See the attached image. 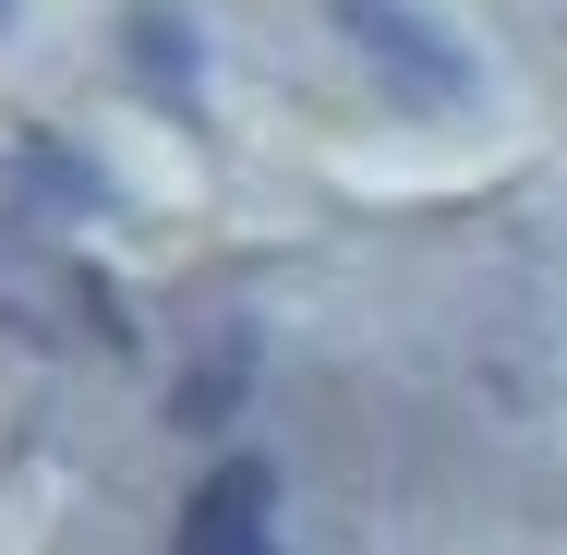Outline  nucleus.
<instances>
[{"mask_svg":"<svg viewBox=\"0 0 567 555\" xmlns=\"http://www.w3.org/2000/svg\"><path fill=\"white\" fill-rule=\"evenodd\" d=\"M339 12V37L362 49V73L399 97V110H423V121H447L483 97V73H471V49H458L447 24L423 12V0H327Z\"/></svg>","mask_w":567,"mask_h":555,"instance_id":"obj_1","label":"nucleus"},{"mask_svg":"<svg viewBox=\"0 0 567 555\" xmlns=\"http://www.w3.org/2000/svg\"><path fill=\"white\" fill-rule=\"evenodd\" d=\"M169 555H290L278 544V471H266V459H218V471L194 483Z\"/></svg>","mask_w":567,"mask_h":555,"instance_id":"obj_2","label":"nucleus"},{"mask_svg":"<svg viewBox=\"0 0 567 555\" xmlns=\"http://www.w3.org/2000/svg\"><path fill=\"white\" fill-rule=\"evenodd\" d=\"M0 24H12V0H0Z\"/></svg>","mask_w":567,"mask_h":555,"instance_id":"obj_3","label":"nucleus"}]
</instances>
